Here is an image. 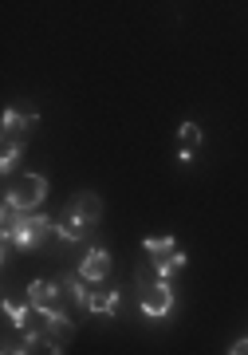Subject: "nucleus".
<instances>
[{
  "label": "nucleus",
  "instance_id": "3",
  "mask_svg": "<svg viewBox=\"0 0 248 355\" xmlns=\"http://www.w3.org/2000/svg\"><path fill=\"white\" fill-rule=\"evenodd\" d=\"M48 237H55V221L48 214H28L20 221V229L12 233V245L16 249H24V253H36L48 245Z\"/></svg>",
  "mask_w": 248,
  "mask_h": 355
},
{
  "label": "nucleus",
  "instance_id": "2",
  "mask_svg": "<svg viewBox=\"0 0 248 355\" xmlns=\"http://www.w3.org/2000/svg\"><path fill=\"white\" fill-rule=\"evenodd\" d=\"M44 198H48V178L44 174H24L16 182H8V190H4V202L16 205L20 214H36Z\"/></svg>",
  "mask_w": 248,
  "mask_h": 355
},
{
  "label": "nucleus",
  "instance_id": "8",
  "mask_svg": "<svg viewBox=\"0 0 248 355\" xmlns=\"http://www.w3.org/2000/svg\"><path fill=\"white\" fill-rule=\"evenodd\" d=\"M91 233H95V229H91L87 221H79L75 214H67V209H63L60 221H55V237H60L63 245H83Z\"/></svg>",
  "mask_w": 248,
  "mask_h": 355
},
{
  "label": "nucleus",
  "instance_id": "14",
  "mask_svg": "<svg viewBox=\"0 0 248 355\" xmlns=\"http://www.w3.org/2000/svg\"><path fill=\"white\" fill-rule=\"evenodd\" d=\"M150 265H154V272H158V280H170L174 272H181V268L189 265V257L181 253V249H177L174 257H166V261H150Z\"/></svg>",
  "mask_w": 248,
  "mask_h": 355
},
{
  "label": "nucleus",
  "instance_id": "10",
  "mask_svg": "<svg viewBox=\"0 0 248 355\" xmlns=\"http://www.w3.org/2000/svg\"><path fill=\"white\" fill-rule=\"evenodd\" d=\"M118 308H123V292H118V288L91 292V304H87L91 316H118Z\"/></svg>",
  "mask_w": 248,
  "mask_h": 355
},
{
  "label": "nucleus",
  "instance_id": "5",
  "mask_svg": "<svg viewBox=\"0 0 248 355\" xmlns=\"http://www.w3.org/2000/svg\"><path fill=\"white\" fill-rule=\"evenodd\" d=\"M39 119L36 111H16V107H8L4 111V123H0V135H4V146H28V130L36 127Z\"/></svg>",
  "mask_w": 248,
  "mask_h": 355
},
{
  "label": "nucleus",
  "instance_id": "12",
  "mask_svg": "<svg viewBox=\"0 0 248 355\" xmlns=\"http://www.w3.org/2000/svg\"><path fill=\"white\" fill-rule=\"evenodd\" d=\"M20 355H63V343L48 340V336H28Z\"/></svg>",
  "mask_w": 248,
  "mask_h": 355
},
{
  "label": "nucleus",
  "instance_id": "6",
  "mask_svg": "<svg viewBox=\"0 0 248 355\" xmlns=\"http://www.w3.org/2000/svg\"><path fill=\"white\" fill-rule=\"evenodd\" d=\"M75 272H79V277L87 280V284H103V280L111 277V253H107L103 245H91L87 253L79 257Z\"/></svg>",
  "mask_w": 248,
  "mask_h": 355
},
{
  "label": "nucleus",
  "instance_id": "13",
  "mask_svg": "<svg viewBox=\"0 0 248 355\" xmlns=\"http://www.w3.org/2000/svg\"><path fill=\"white\" fill-rule=\"evenodd\" d=\"M142 249H146L150 261H166V257L177 253V241H174V237H146V241H142Z\"/></svg>",
  "mask_w": 248,
  "mask_h": 355
},
{
  "label": "nucleus",
  "instance_id": "9",
  "mask_svg": "<svg viewBox=\"0 0 248 355\" xmlns=\"http://www.w3.org/2000/svg\"><path fill=\"white\" fill-rule=\"evenodd\" d=\"M63 284V292H67V300H71L75 308H79V312H87V304H91V292H87V280L79 277V272H75V268H67V272H60V277H55Z\"/></svg>",
  "mask_w": 248,
  "mask_h": 355
},
{
  "label": "nucleus",
  "instance_id": "17",
  "mask_svg": "<svg viewBox=\"0 0 248 355\" xmlns=\"http://www.w3.org/2000/svg\"><path fill=\"white\" fill-rule=\"evenodd\" d=\"M229 355H248V336H245V340H236L233 347H229Z\"/></svg>",
  "mask_w": 248,
  "mask_h": 355
},
{
  "label": "nucleus",
  "instance_id": "15",
  "mask_svg": "<svg viewBox=\"0 0 248 355\" xmlns=\"http://www.w3.org/2000/svg\"><path fill=\"white\" fill-rule=\"evenodd\" d=\"M177 139H181V150H197L201 146V127L197 123H181V127H177Z\"/></svg>",
  "mask_w": 248,
  "mask_h": 355
},
{
  "label": "nucleus",
  "instance_id": "11",
  "mask_svg": "<svg viewBox=\"0 0 248 355\" xmlns=\"http://www.w3.org/2000/svg\"><path fill=\"white\" fill-rule=\"evenodd\" d=\"M48 320V331H44V336H48V340H55V343H67L75 336V320L67 316V312H55V316H44Z\"/></svg>",
  "mask_w": 248,
  "mask_h": 355
},
{
  "label": "nucleus",
  "instance_id": "7",
  "mask_svg": "<svg viewBox=\"0 0 248 355\" xmlns=\"http://www.w3.org/2000/svg\"><path fill=\"white\" fill-rule=\"evenodd\" d=\"M63 209H67V214H75L79 221H87L91 229H95V225L103 221V198H99V193H91V190L75 193V198H71L67 205H63Z\"/></svg>",
  "mask_w": 248,
  "mask_h": 355
},
{
  "label": "nucleus",
  "instance_id": "4",
  "mask_svg": "<svg viewBox=\"0 0 248 355\" xmlns=\"http://www.w3.org/2000/svg\"><path fill=\"white\" fill-rule=\"evenodd\" d=\"M63 300H67V292H63L60 280H32L28 284V304L36 308V312H44V316H55V312H63Z\"/></svg>",
  "mask_w": 248,
  "mask_h": 355
},
{
  "label": "nucleus",
  "instance_id": "1",
  "mask_svg": "<svg viewBox=\"0 0 248 355\" xmlns=\"http://www.w3.org/2000/svg\"><path fill=\"white\" fill-rule=\"evenodd\" d=\"M134 292H138V312L150 320H161L174 312V288H170V280H158L154 265L142 261L134 272Z\"/></svg>",
  "mask_w": 248,
  "mask_h": 355
},
{
  "label": "nucleus",
  "instance_id": "16",
  "mask_svg": "<svg viewBox=\"0 0 248 355\" xmlns=\"http://www.w3.org/2000/svg\"><path fill=\"white\" fill-rule=\"evenodd\" d=\"M20 154H24V146H4V154H0V170H4V174H12V166H16V158H20Z\"/></svg>",
  "mask_w": 248,
  "mask_h": 355
}]
</instances>
